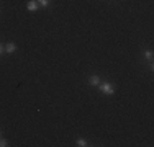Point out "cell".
I'll list each match as a JSON object with an SVG mask.
<instances>
[{
  "instance_id": "6da1fadb",
  "label": "cell",
  "mask_w": 154,
  "mask_h": 147,
  "mask_svg": "<svg viewBox=\"0 0 154 147\" xmlns=\"http://www.w3.org/2000/svg\"><path fill=\"white\" fill-rule=\"evenodd\" d=\"M98 87H100V92L103 95H113L115 93V88H113L112 83H108V82H100L98 83Z\"/></svg>"
},
{
  "instance_id": "7a4b0ae2",
  "label": "cell",
  "mask_w": 154,
  "mask_h": 147,
  "mask_svg": "<svg viewBox=\"0 0 154 147\" xmlns=\"http://www.w3.org/2000/svg\"><path fill=\"white\" fill-rule=\"evenodd\" d=\"M38 2H36V0H30V2L26 3V8L30 10V12H36V10H38Z\"/></svg>"
},
{
  "instance_id": "3957f363",
  "label": "cell",
  "mask_w": 154,
  "mask_h": 147,
  "mask_svg": "<svg viewBox=\"0 0 154 147\" xmlns=\"http://www.w3.org/2000/svg\"><path fill=\"white\" fill-rule=\"evenodd\" d=\"M15 51H17V44H15V43H8V44L5 46V52H7V54H13Z\"/></svg>"
},
{
  "instance_id": "277c9868",
  "label": "cell",
  "mask_w": 154,
  "mask_h": 147,
  "mask_svg": "<svg viewBox=\"0 0 154 147\" xmlns=\"http://www.w3.org/2000/svg\"><path fill=\"white\" fill-rule=\"evenodd\" d=\"M100 82H102V80H100V77H98V75H90L89 77V83H90V85H98Z\"/></svg>"
},
{
  "instance_id": "5b68a950",
  "label": "cell",
  "mask_w": 154,
  "mask_h": 147,
  "mask_svg": "<svg viewBox=\"0 0 154 147\" xmlns=\"http://www.w3.org/2000/svg\"><path fill=\"white\" fill-rule=\"evenodd\" d=\"M143 57H146V59H149V61H151V59H152V51L151 49H146L144 52H143Z\"/></svg>"
},
{
  "instance_id": "8992f818",
  "label": "cell",
  "mask_w": 154,
  "mask_h": 147,
  "mask_svg": "<svg viewBox=\"0 0 154 147\" xmlns=\"http://www.w3.org/2000/svg\"><path fill=\"white\" fill-rule=\"evenodd\" d=\"M36 2H38V5H39V7H45V8H46V7L49 5L51 0H36Z\"/></svg>"
},
{
  "instance_id": "52a82bcc",
  "label": "cell",
  "mask_w": 154,
  "mask_h": 147,
  "mask_svg": "<svg viewBox=\"0 0 154 147\" xmlns=\"http://www.w3.org/2000/svg\"><path fill=\"white\" fill-rule=\"evenodd\" d=\"M77 146H79V147H85L87 141H85V139H77Z\"/></svg>"
},
{
  "instance_id": "ba28073f",
  "label": "cell",
  "mask_w": 154,
  "mask_h": 147,
  "mask_svg": "<svg viewBox=\"0 0 154 147\" xmlns=\"http://www.w3.org/2000/svg\"><path fill=\"white\" fill-rule=\"evenodd\" d=\"M8 146V141H7V139H2L0 137V147H7Z\"/></svg>"
},
{
  "instance_id": "9c48e42d",
  "label": "cell",
  "mask_w": 154,
  "mask_h": 147,
  "mask_svg": "<svg viewBox=\"0 0 154 147\" xmlns=\"http://www.w3.org/2000/svg\"><path fill=\"white\" fill-rule=\"evenodd\" d=\"M3 51H5V47H3L2 44H0V56H2V54H3Z\"/></svg>"
},
{
  "instance_id": "30bf717a",
  "label": "cell",
  "mask_w": 154,
  "mask_h": 147,
  "mask_svg": "<svg viewBox=\"0 0 154 147\" xmlns=\"http://www.w3.org/2000/svg\"><path fill=\"white\" fill-rule=\"evenodd\" d=\"M0 137H2V131H0Z\"/></svg>"
}]
</instances>
